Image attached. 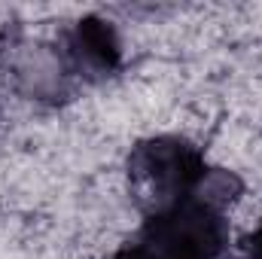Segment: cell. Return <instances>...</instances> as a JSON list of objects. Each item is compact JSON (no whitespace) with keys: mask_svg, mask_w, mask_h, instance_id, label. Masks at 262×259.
Here are the masks:
<instances>
[{"mask_svg":"<svg viewBox=\"0 0 262 259\" xmlns=\"http://www.w3.org/2000/svg\"><path fill=\"white\" fill-rule=\"evenodd\" d=\"M58 49L76 85H95L119 73L122 67V40L113 21L101 15H79L58 31Z\"/></svg>","mask_w":262,"mask_h":259,"instance_id":"obj_4","label":"cell"},{"mask_svg":"<svg viewBox=\"0 0 262 259\" xmlns=\"http://www.w3.org/2000/svg\"><path fill=\"white\" fill-rule=\"evenodd\" d=\"M6 37L9 43H3V64L21 95L31 101L61 104L76 92L58 40H34L25 31H12Z\"/></svg>","mask_w":262,"mask_h":259,"instance_id":"obj_3","label":"cell"},{"mask_svg":"<svg viewBox=\"0 0 262 259\" xmlns=\"http://www.w3.org/2000/svg\"><path fill=\"white\" fill-rule=\"evenodd\" d=\"M241 259H262V226L253 229V232L244 238V244H241Z\"/></svg>","mask_w":262,"mask_h":259,"instance_id":"obj_5","label":"cell"},{"mask_svg":"<svg viewBox=\"0 0 262 259\" xmlns=\"http://www.w3.org/2000/svg\"><path fill=\"white\" fill-rule=\"evenodd\" d=\"M125 177L131 201L143 217L241 183L235 171L210 165L195 143L180 134H152L137 140L125 159Z\"/></svg>","mask_w":262,"mask_h":259,"instance_id":"obj_1","label":"cell"},{"mask_svg":"<svg viewBox=\"0 0 262 259\" xmlns=\"http://www.w3.org/2000/svg\"><path fill=\"white\" fill-rule=\"evenodd\" d=\"M241 189L244 183H235L143 217L140 229L107 259H220L229 244L226 213Z\"/></svg>","mask_w":262,"mask_h":259,"instance_id":"obj_2","label":"cell"}]
</instances>
